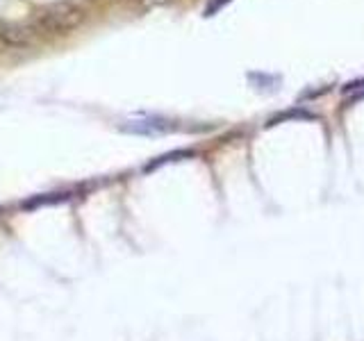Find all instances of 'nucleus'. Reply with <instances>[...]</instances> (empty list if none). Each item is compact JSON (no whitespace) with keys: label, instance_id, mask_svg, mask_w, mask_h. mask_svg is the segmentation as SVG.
<instances>
[{"label":"nucleus","instance_id":"obj_1","mask_svg":"<svg viewBox=\"0 0 364 341\" xmlns=\"http://www.w3.org/2000/svg\"><path fill=\"white\" fill-rule=\"evenodd\" d=\"M87 11L71 3V0H60L48 7H43L37 18H34V28L50 37H64V34L75 32L85 23Z\"/></svg>","mask_w":364,"mask_h":341},{"label":"nucleus","instance_id":"obj_2","mask_svg":"<svg viewBox=\"0 0 364 341\" xmlns=\"http://www.w3.org/2000/svg\"><path fill=\"white\" fill-rule=\"evenodd\" d=\"M37 28L18 26V23H3L0 26V43H5L7 48H28L34 41V32Z\"/></svg>","mask_w":364,"mask_h":341}]
</instances>
